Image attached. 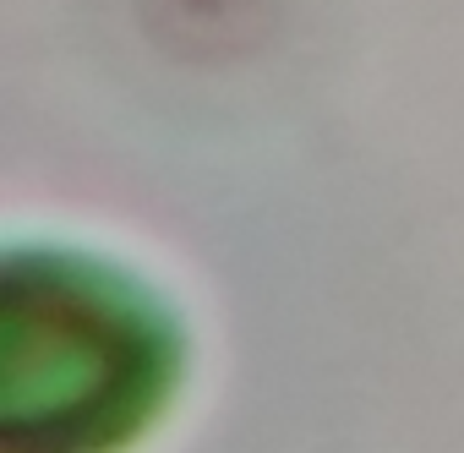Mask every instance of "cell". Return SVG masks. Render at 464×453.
<instances>
[{
    "label": "cell",
    "mask_w": 464,
    "mask_h": 453,
    "mask_svg": "<svg viewBox=\"0 0 464 453\" xmlns=\"http://www.w3.org/2000/svg\"><path fill=\"white\" fill-rule=\"evenodd\" d=\"M164 377L142 317L66 268H0V453H99Z\"/></svg>",
    "instance_id": "6da1fadb"
}]
</instances>
